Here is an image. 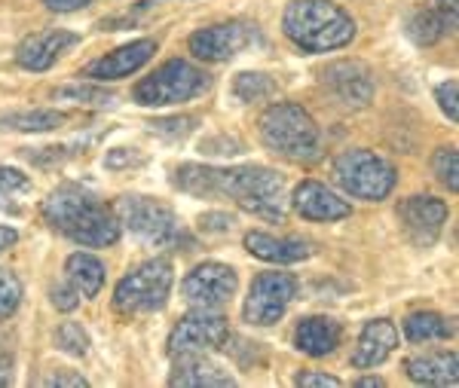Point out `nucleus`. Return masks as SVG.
I'll list each match as a JSON object with an SVG mask.
<instances>
[{
	"instance_id": "f704fd0d",
	"label": "nucleus",
	"mask_w": 459,
	"mask_h": 388,
	"mask_svg": "<svg viewBox=\"0 0 459 388\" xmlns=\"http://www.w3.org/2000/svg\"><path fill=\"white\" fill-rule=\"evenodd\" d=\"M456 95H459V83H456V80H447V83H441L438 89H435V101H438L441 114L447 116L450 123H456V119H459Z\"/></svg>"
},
{
	"instance_id": "f257e3e1",
	"label": "nucleus",
	"mask_w": 459,
	"mask_h": 388,
	"mask_svg": "<svg viewBox=\"0 0 459 388\" xmlns=\"http://www.w3.org/2000/svg\"><path fill=\"white\" fill-rule=\"evenodd\" d=\"M172 186L196 199H233L242 211L264 220L285 218V177L266 166H187L175 168Z\"/></svg>"
},
{
	"instance_id": "6e6552de",
	"label": "nucleus",
	"mask_w": 459,
	"mask_h": 388,
	"mask_svg": "<svg viewBox=\"0 0 459 388\" xmlns=\"http://www.w3.org/2000/svg\"><path fill=\"white\" fill-rule=\"evenodd\" d=\"M334 184L346 196L383 203L398 184V171L374 151H346L334 162Z\"/></svg>"
},
{
	"instance_id": "e433bc0d",
	"label": "nucleus",
	"mask_w": 459,
	"mask_h": 388,
	"mask_svg": "<svg viewBox=\"0 0 459 388\" xmlns=\"http://www.w3.org/2000/svg\"><path fill=\"white\" fill-rule=\"evenodd\" d=\"M53 306L56 309H62V312H74L80 306V290L71 285H56L53 288Z\"/></svg>"
},
{
	"instance_id": "b1692460",
	"label": "nucleus",
	"mask_w": 459,
	"mask_h": 388,
	"mask_svg": "<svg viewBox=\"0 0 459 388\" xmlns=\"http://www.w3.org/2000/svg\"><path fill=\"white\" fill-rule=\"evenodd\" d=\"M71 123V114L53 108L34 110H6L0 114V132H25V135H40V132H56Z\"/></svg>"
},
{
	"instance_id": "39448f33",
	"label": "nucleus",
	"mask_w": 459,
	"mask_h": 388,
	"mask_svg": "<svg viewBox=\"0 0 459 388\" xmlns=\"http://www.w3.org/2000/svg\"><path fill=\"white\" fill-rule=\"evenodd\" d=\"M209 86L212 77L203 68H196L194 62H184V58H172L153 73H147L144 80H138L132 89V101L142 108H169V104L199 99L203 92H209Z\"/></svg>"
},
{
	"instance_id": "a19ab883",
	"label": "nucleus",
	"mask_w": 459,
	"mask_h": 388,
	"mask_svg": "<svg viewBox=\"0 0 459 388\" xmlns=\"http://www.w3.org/2000/svg\"><path fill=\"white\" fill-rule=\"evenodd\" d=\"M43 4L53 13H77V10H86L92 0H43Z\"/></svg>"
},
{
	"instance_id": "393cba45",
	"label": "nucleus",
	"mask_w": 459,
	"mask_h": 388,
	"mask_svg": "<svg viewBox=\"0 0 459 388\" xmlns=\"http://www.w3.org/2000/svg\"><path fill=\"white\" fill-rule=\"evenodd\" d=\"M65 272H68V281L74 288L80 290V297H99L101 288H105V263H101L95 254H86V251H77L68 257V263H65Z\"/></svg>"
},
{
	"instance_id": "1a4fd4ad",
	"label": "nucleus",
	"mask_w": 459,
	"mask_h": 388,
	"mask_svg": "<svg viewBox=\"0 0 459 388\" xmlns=\"http://www.w3.org/2000/svg\"><path fill=\"white\" fill-rule=\"evenodd\" d=\"M255 43H261V31H257V25L242 22V19H233V22H221V25L199 28V31L190 34L187 47L199 62L221 65V62L236 58L239 52L251 49Z\"/></svg>"
},
{
	"instance_id": "f03ea898",
	"label": "nucleus",
	"mask_w": 459,
	"mask_h": 388,
	"mask_svg": "<svg viewBox=\"0 0 459 388\" xmlns=\"http://www.w3.org/2000/svg\"><path fill=\"white\" fill-rule=\"evenodd\" d=\"M43 220L65 238L86 248H108L120 238V220L114 208L101 203L95 193L77 184H62L43 199Z\"/></svg>"
},
{
	"instance_id": "4c0bfd02",
	"label": "nucleus",
	"mask_w": 459,
	"mask_h": 388,
	"mask_svg": "<svg viewBox=\"0 0 459 388\" xmlns=\"http://www.w3.org/2000/svg\"><path fill=\"white\" fill-rule=\"evenodd\" d=\"M144 162V156L138 153V151H126V147H117V151H110L108 156H105V166L108 168H126V166H142Z\"/></svg>"
},
{
	"instance_id": "7c9ffc66",
	"label": "nucleus",
	"mask_w": 459,
	"mask_h": 388,
	"mask_svg": "<svg viewBox=\"0 0 459 388\" xmlns=\"http://www.w3.org/2000/svg\"><path fill=\"white\" fill-rule=\"evenodd\" d=\"M432 171L450 193H456L459 190V153H456V147H441L432 160Z\"/></svg>"
},
{
	"instance_id": "c756f323",
	"label": "nucleus",
	"mask_w": 459,
	"mask_h": 388,
	"mask_svg": "<svg viewBox=\"0 0 459 388\" xmlns=\"http://www.w3.org/2000/svg\"><path fill=\"white\" fill-rule=\"evenodd\" d=\"M56 346L62 349L65 355H74V358H83L89 352V337L86 331L77 324V321H62L56 331Z\"/></svg>"
},
{
	"instance_id": "f8f14e48",
	"label": "nucleus",
	"mask_w": 459,
	"mask_h": 388,
	"mask_svg": "<svg viewBox=\"0 0 459 388\" xmlns=\"http://www.w3.org/2000/svg\"><path fill=\"white\" fill-rule=\"evenodd\" d=\"M230 340L227 318L218 315L212 309H196L190 315H184L169 333V355H199V352H214V349H224Z\"/></svg>"
},
{
	"instance_id": "aec40b11",
	"label": "nucleus",
	"mask_w": 459,
	"mask_h": 388,
	"mask_svg": "<svg viewBox=\"0 0 459 388\" xmlns=\"http://www.w3.org/2000/svg\"><path fill=\"white\" fill-rule=\"evenodd\" d=\"M246 251L251 257L264 260V263L288 266L313 257V242H307L300 236H270L261 233V229H251L246 236Z\"/></svg>"
},
{
	"instance_id": "c9c22d12",
	"label": "nucleus",
	"mask_w": 459,
	"mask_h": 388,
	"mask_svg": "<svg viewBox=\"0 0 459 388\" xmlns=\"http://www.w3.org/2000/svg\"><path fill=\"white\" fill-rule=\"evenodd\" d=\"M294 385L300 388H340L337 376H331V373H318V370H300L298 376H294Z\"/></svg>"
},
{
	"instance_id": "2eb2a0df",
	"label": "nucleus",
	"mask_w": 459,
	"mask_h": 388,
	"mask_svg": "<svg viewBox=\"0 0 459 388\" xmlns=\"http://www.w3.org/2000/svg\"><path fill=\"white\" fill-rule=\"evenodd\" d=\"M157 52V40H132L126 47L108 52V56L95 58L83 68V77L95 80V83H114V80H126L138 73Z\"/></svg>"
},
{
	"instance_id": "72a5a7b5",
	"label": "nucleus",
	"mask_w": 459,
	"mask_h": 388,
	"mask_svg": "<svg viewBox=\"0 0 459 388\" xmlns=\"http://www.w3.org/2000/svg\"><path fill=\"white\" fill-rule=\"evenodd\" d=\"M13 370H16V337L13 331L0 327V388L13 385Z\"/></svg>"
},
{
	"instance_id": "20e7f679",
	"label": "nucleus",
	"mask_w": 459,
	"mask_h": 388,
	"mask_svg": "<svg viewBox=\"0 0 459 388\" xmlns=\"http://www.w3.org/2000/svg\"><path fill=\"white\" fill-rule=\"evenodd\" d=\"M257 132L270 153L282 156L288 162H316L322 156V129L307 108L294 101H276L257 119Z\"/></svg>"
},
{
	"instance_id": "6ab92c4d",
	"label": "nucleus",
	"mask_w": 459,
	"mask_h": 388,
	"mask_svg": "<svg viewBox=\"0 0 459 388\" xmlns=\"http://www.w3.org/2000/svg\"><path fill=\"white\" fill-rule=\"evenodd\" d=\"M398 349V327L389 318H374L359 333V342L352 349V367L355 370H374Z\"/></svg>"
},
{
	"instance_id": "37998d69",
	"label": "nucleus",
	"mask_w": 459,
	"mask_h": 388,
	"mask_svg": "<svg viewBox=\"0 0 459 388\" xmlns=\"http://www.w3.org/2000/svg\"><path fill=\"white\" fill-rule=\"evenodd\" d=\"M160 4H166V0H142V4H138V6H135V10H132V13H129V16H126V19L138 16V13H147V10H157V6H160Z\"/></svg>"
},
{
	"instance_id": "c03bdc74",
	"label": "nucleus",
	"mask_w": 459,
	"mask_h": 388,
	"mask_svg": "<svg viewBox=\"0 0 459 388\" xmlns=\"http://www.w3.org/2000/svg\"><path fill=\"white\" fill-rule=\"evenodd\" d=\"M355 385H359V388H383L386 383H383L380 376H365V379H359V383H355Z\"/></svg>"
},
{
	"instance_id": "58836bf2",
	"label": "nucleus",
	"mask_w": 459,
	"mask_h": 388,
	"mask_svg": "<svg viewBox=\"0 0 459 388\" xmlns=\"http://www.w3.org/2000/svg\"><path fill=\"white\" fill-rule=\"evenodd\" d=\"M233 214H205V218H199V227H203V233H230L233 229Z\"/></svg>"
},
{
	"instance_id": "79ce46f5",
	"label": "nucleus",
	"mask_w": 459,
	"mask_h": 388,
	"mask_svg": "<svg viewBox=\"0 0 459 388\" xmlns=\"http://www.w3.org/2000/svg\"><path fill=\"white\" fill-rule=\"evenodd\" d=\"M19 242V233L13 227H0V251L13 248V245Z\"/></svg>"
},
{
	"instance_id": "9b49d317",
	"label": "nucleus",
	"mask_w": 459,
	"mask_h": 388,
	"mask_svg": "<svg viewBox=\"0 0 459 388\" xmlns=\"http://www.w3.org/2000/svg\"><path fill=\"white\" fill-rule=\"evenodd\" d=\"M318 83H322V89L331 99L350 110L368 108L377 95L374 71L365 62H359V58H340V62L325 65L322 73H318Z\"/></svg>"
},
{
	"instance_id": "0eeeda50",
	"label": "nucleus",
	"mask_w": 459,
	"mask_h": 388,
	"mask_svg": "<svg viewBox=\"0 0 459 388\" xmlns=\"http://www.w3.org/2000/svg\"><path fill=\"white\" fill-rule=\"evenodd\" d=\"M114 214L129 233H135L147 245L160 248H175V245H190L178 214L160 199L151 196H120L114 203Z\"/></svg>"
},
{
	"instance_id": "bb28decb",
	"label": "nucleus",
	"mask_w": 459,
	"mask_h": 388,
	"mask_svg": "<svg viewBox=\"0 0 459 388\" xmlns=\"http://www.w3.org/2000/svg\"><path fill=\"white\" fill-rule=\"evenodd\" d=\"M31 190L34 184L25 171L13 166H0V211L19 214L25 208L28 196H31Z\"/></svg>"
},
{
	"instance_id": "7ed1b4c3",
	"label": "nucleus",
	"mask_w": 459,
	"mask_h": 388,
	"mask_svg": "<svg viewBox=\"0 0 459 388\" xmlns=\"http://www.w3.org/2000/svg\"><path fill=\"white\" fill-rule=\"evenodd\" d=\"M282 31L300 52H334L355 40V19L334 0H291Z\"/></svg>"
},
{
	"instance_id": "a878e982",
	"label": "nucleus",
	"mask_w": 459,
	"mask_h": 388,
	"mask_svg": "<svg viewBox=\"0 0 459 388\" xmlns=\"http://www.w3.org/2000/svg\"><path fill=\"white\" fill-rule=\"evenodd\" d=\"M456 333L454 321L444 318L441 312H413L404 318V337L411 342H435L450 340Z\"/></svg>"
},
{
	"instance_id": "ea45409f",
	"label": "nucleus",
	"mask_w": 459,
	"mask_h": 388,
	"mask_svg": "<svg viewBox=\"0 0 459 388\" xmlns=\"http://www.w3.org/2000/svg\"><path fill=\"white\" fill-rule=\"evenodd\" d=\"M43 385H71V388H83L89 385L86 383V376H80V373H68V370H56V373H49L47 379H43Z\"/></svg>"
},
{
	"instance_id": "c85d7f7f",
	"label": "nucleus",
	"mask_w": 459,
	"mask_h": 388,
	"mask_svg": "<svg viewBox=\"0 0 459 388\" xmlns=\"http://www.w3.org/2000/svg\"><path fill=\"white\" fill-rule=\"evenodd\" d=\"M56 101H68V104H89V108H110L117 101L114 92H108L105 86H83V83H71L53 92Z\"/></svg>"
},
{
	"instance_id": "a211bd4d",
	"label": "nucleus",
	"mask_w": 459,
	"mask_h": 388,
	"mask_svg": "<svg viewBox=\"0 0 459 388\" xmlns=\"http://www.w3.org/2000/svg\"><path fill=\"white\" fill-rule=\"evenodd\" d=\"M291 205L300 218L316 220V223H334L352 214V208L343 196H337L331 186H325L318 181H300L294 186Z\"/></svg>"
},
{
	"instance_id": "9d476101",
	"label": "nucleus",
	"mask_w": 459,
	"mask_h": 388,
	"mask_svg": "<svg viewBox=\"0 0 459 388\" xmlns=\"http://www.w3.org/2000/svg\"><path fill=\"white\" fill-rule=\"evenodd\" d=\"M294 297H298V279L291 272H261L251 281L242 315L255 327H270L282 321Z\"/></svg>"
},
{
	"instance_id": "ddd939ff",
	"label": "nucleus",
	"mask_w": 459,
	"mask_h": 388,
	"mask_svg": "<svg viewBox=\"0 0 459 388\" xmlns=\"http://www.w3.org/2000/svg\"><path fill=\"white\" fill-rule=\"evenodd\" d=\"M236 288H239V275H236L233 266L205 260V263H199L187 272L181 294L196 309H218V306L233 300Z\"/></svg>"
},
{
	"instance_id": "f3484780",
	"label": "nucleus",
	"mask_w": 459,
	"mask_h": 388,
	"mask_svg": "<svg viewBox=\"0 0 459 388\" xmlns=\"http://www.w3.org/2000/svg\"><path fill=\"white\" fill-rule=\"evenodd\" d=\"M80 43V34L65 31V28H49V31L31 34L19 43L16 49V62L25 71H49L58 58L65 56L71 47Z\"/></svg>"
},
{
	"instance_id": "4be33fe9",
	"label": "nucleus",
	"mask_w": 459,
	"mask_h": 388,
	"mask_svg": "<svg viewBox=\"0 0 459 388\" xmlns=\"http://www.w3.org/2000/svg\"><path fill=\"white\" fill-rule=\"evenodd\" d=\"M169 385H184V388H199V385H218V388H230L236 385V379L214 364L212 358L199 355H178L175 358V370L169 376Z\"/></svg>"
},
{
	"instance_id": "4468645a",
	"label": "nucleus",
	"mask_w": 459,
	"mask_h": 388,
	"mask_svg": "<svg viewBox=\"0 0 459 388\" xmlns=\"http://www.w3.org/2000/svg\"><path fill=\"white\" fill-rule=\"evenodd\" d=\"M450 211L447 203L435 196H411L404 203H398V220H402L407 238H411L417 248H432L444 233V223H447Z\"/></svg>"
},
{
	"instance_id": "5701e85b",
	"label": "nucleus",
	"mask_w": 459,
	"mask_h": 388,
	"mask_svg": "<svg viewBox=\"0 0 459 388\" xmlns=\"http://www.w3.org/2000/svg\"><path fill=\"white\" fill-rule=\"evenodd\" d=\"M343 340V327L328 315H309L303 318L294 331V346L309 358H325L331 355Z\"/></svg>"
},
{
	"instance_id": "473e14b6",
	"label": "nucleus",
	"mask_w": 459,
	"mask_h": 388,
	"mask_svg": "<svg viewBox=\"0 0 459 388\" xmlns=\"http://www.w3.org/2000/svg\"><path fill=\"white\" fill-rule=\"evenodd\" d=\"M194 129H196V116H169V119H153L151 123V132H157V135L169 141H181Z\"/></svg>"
},
{
	"instance_id": "2f4dec72",
	"label": "nucleus",
	"mask_w": 459,
	"mask_h": 388,
	"mask_svg": "<svg viewBox=\"0 0 459 388\" xmlns=\"http://www.w3.org/2000/svg\"><path fill=\"white\" fill-rule=\"evenodd\" d=\"M22 303V281L10 270H0V318H10Z\"/></svg>"
},
{
	"instance_id": "423d86ee",
	"label": "nucleus",
	"mask_w": 459,
	"mask_h": 388,
	"mask_svg": "<svg viewBox=\"0 0 459 388\" xmlns=\"http://www.w3.org/2000/svg\"><path fill=\"white\" fill-rule=\"evenodd\" d=\"M175 270L169 257H153L135 266L114 290V309L123 315H151L169 303Z\"/></svg>"
},
{
	"instance_id": "cd10ccee",
	"label": "nucleus",
	"mask_w": 459,
	"mask_h": 388,
	"mask_svg": "<svg viewBox=\"0 0 459 388\" xmlns=\"http://www.w3.org/2000/svg\"><path fill=\"white\" fill-rule=\"evenodd\" d=\"M276 92H279V83L270 77V73H261V71H242L239 77L233 80V95L242 104L276 99Z\"/></svg>"
},
{
	"instance_id": "412c9836",
	"label": "nucleus",
	"mask_w": 459,
	"mask_h": 388,
	"mask_svg": "<svg viewBox=\"0 0 459 388\" xmlns=\"http://www.w3.org/2000/svg\"><path fill=\"white\" fill-rule=\"evenodd\" d=\"M404 370L411 383L435 385V388H454L459 383V355L456 352H426L417 358H407Z\"/></svg>"
},
{
	"instance_id": "dca6fc26",
	"label": "nucleus",
	"mask_w": 459,
	"mask_h": 388,
	"mask_svg": "<svg viewBox=\"0 0 459 388\" xmlns=\"http://www.w3.org/2000/svg\"><path fill=\"white\" fill-rule=\"evenodd\" d=\"M459 22V0H429L423 10L407 19V37L417 47H435L447 34H456Z\"/></svg>"
}]
</instances>
